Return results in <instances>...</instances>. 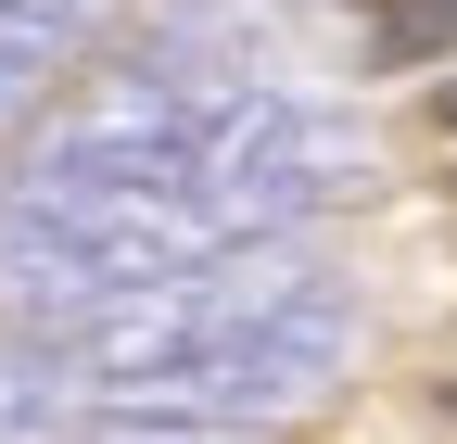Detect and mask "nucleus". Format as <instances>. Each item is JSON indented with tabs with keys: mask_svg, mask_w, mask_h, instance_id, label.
<instances>
[{
	"mask_svg": "<svg viewBox=\"0 0 457 444\" xmlns=\"http://www.w3.org/2000/svg\"><path fill=\"white\" fill-rule=\"evenodd\" d=\"M457 51V0H381L369 13V77H432Z\"/></svg>",
	"mask_w": 457,
	"mask_h": 444,
	"instance_id": "1",
	"label": "nucleus"
},
{
	"mask_svg": "<svg viewBox=\"0 0 457 444\" xmlns=\"http://www.w3.org/2000/svg\"><path fill=\"white\" fill-rule=\"evenodd\" d=\"M432 127H445V140H457V77H432Z\"/></svg>",
	"mask_w": 457,
	"mask_h": 444,
	"instance_id": "2",
	"label": "nucleus"
},
{
	"mask_svg": "<svg viewBox=\"0 0 457 444\" xmlns=\"http://www.w3.org/2000/svg\"><path fill=\"white\" fill-rule=\"evenodd\" d=\"M445 191H457V178H445Z\"/></svg>",
	"mask_w": 457,
	"mask_h": 444,
	"instance_id": "3",
	"label": "nucleus"
}]
</instances>
